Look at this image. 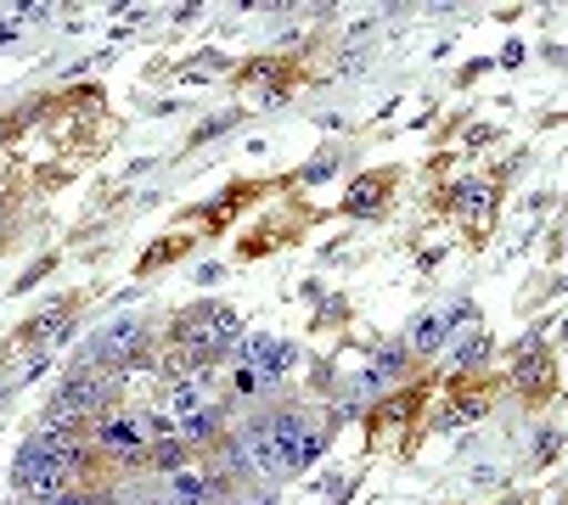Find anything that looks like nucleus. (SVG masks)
Returning a JSON list of instances; mask_svg holds the SVG:
<instances>
[{
  "instance_id": "obj_16",
  "label": "nucleus",
  "mask_w": 568,
  "mask_h": 505,
  "mask_svg": "<svg viewBox=\"0 0 568 505\" xmlns=\"http://www.w3.org/2000/svg\"><path fill=\"white\" fill-rule=\"evenodd\" d=\"M186 461H192V444L175 439V433H170V439H152V450H146V466H152V472H170V477L186 472Z\"/></svg>"
},
{
  "instance_id": "obj_23",
  "label": "nucleus",
  "mask_w": 568,
  "mask_h": 505,
  "mask_svg": "<svg viewBox=\"0 0 568 505\" xmlns=\"http://www.w3.org/2000/svg\"><path fill=\"white\" fill-rule=\"evenodd\" d=\"M0 225H7V192H0Z\"/></svg>"
},
{
  "instance_id": "obj_21",
  "label": "nucleus",
  "mask_w": 568,
  "mask_h": 505,
  "mask_svg": "<svg viewBox=\"0 0 568 505\" xmlns=\"http://www.w3.org/2000/svg\"><path fill=\"white\" fill-rule=\"evenodd\" d=\"M23 124H29V113H23V118H7V124H0V141H12V135H18Z\"/></svg>"
},
{
  "instance_id": "obj_11",
  "label": "nucleus",
  "mask_w": 568,
  "mask_h": 505,
  "mask_svg": "<svg viewBox=\"0 0 568 505\" xmlns=\"http://www.w3.org/2000/svg\"><path fill=\"white\" fill-rule=\"evenodd\" d=\"M399 186V168H372V175H361L355 186H349V197H344V214H355V219H366V214H377L383 203H388V192Z\"/></svg>"
},
{
  "instance_id": "obj_13",
  "label": "nucleus",
  "mask_w": 568,
  "mask_h": 505,
  "mask_svg": "<svg viewBox=\"0 0 568 505\" xmlns=\"http://www.w3.org/2000/svg\"><path fill=\"white\" fill-rule=\"evenodd\" d=\"M456 326H450V315L445 309H434V315H423L417 326H412V337H405V349H412V360H428V354H439L445 349V337H450Z\"/></svg>"
},
{
  "instance_id": "obj_19",
  "label": "nucleus",
  "mask_w": 568,
  "mask_h": 505,
  "mask_svg": "<svg viewBox=\"0 0 568 505\" xmlns=\"http://www.w3.org/2000/svg\"><path fill=\"white\" fill-rule=\"evenodd\" d=\"M557 455H562V433L551 427L546 439H535V466H557Z\"/></svg>"
},
{
  "instance_id": "obj_12",
  "label": "nucleus",
  "mask_w": 568,
  "mask_h": 505,
  "mask_svg": "<svg viewBox=\"0 0 568 505\" xmlns=\"http://www.w3.org/2000/svg\"><path fill=\"white\" fill-rule=\"evenodd\" d=\"M417 410H423V388L399 393V399H383V404L372 410V427H366V433H372V444H383V433H388V427H405V421H412Z\"/></svg>"
},
{
  "instance_id": "obj_5",
  "label": "nucleus",
  "mask_w": 568,
  "mask_h": 505,
  "mask_svg": "<svg viewBox=\"0 0 568 505\" xmlns=\"http://www.w3.org/2000/svg\"><path fill=\"white\" fill-rule=\"evenodd\" d=\"M68 477H73V466L45 444V439H34V444H23V455H18V466H12V483H18V494H29L34 505L40 499H51V494H62L68 488Z\"/></svg>"
},
{
  "instance_id": "obj_2",
  "label": "nucleus",
  "mask_w": 568,
  "mask_h": 505,
  "mask_svg": "<svg viewBox=\"0 0 568 505\" xmlns=\"http://www.w3.org/2000/svg\"><path fill=\"white\" fill-rule=\"evenodd\" d=\"M265 444H276V455L287 461V472H304L321 450H327V421H315L304 404H276L265 410V421L254 427Z\"/></svg>"
},
{
  "instance_id": "obj_22",
  "label": "nucleus",
  "mask_w": 568,
  "mask_h": 505,
  "mask_svg": "<svg viewBox=\"0 0 568 505\" xmlns=\"http://www.w3.org/2000/svg\"><path fill=\"white\" fill-rule=\"evenodd\" d=\"M501 505H535V499H529V494H513V499H501Z\"/></svg>"
},
{
  "instance_id": "obj_17",
  "label": "nucleus",
  "mask_w": 568,
  "mask_h": 505,
  "mask_svg": "<svg viewBox=\"0 0 568 505\" xmlns=\"http://www.w3.org/2000/svg\"><path fill=\"white\" fill-rule=\"evenodd\" d=\"M412 365H417V360H412V349H405V343H388V349L372 360V371H366V377H372L377 388H388V382H399Z\"/></svg>"
},
{
  "instance_id": "obj_3",
  "label": "nucleus",
  "mask_w": 568,
  "mask_h": 505,
  "mask_svg": "<svg viewBox=\"0 0 568 505\" xmlns=\"http://www.w3.org/2000/svg\"><path fill=\"white\" fill-rule=\"evenodd\" d=\"M236 337H242V331H236V315H231L225 303H197V309L175 315V326H170V343H175L192 365L220 360Z\"/></svg>"
},
{
  "instance_id": "obj_14",
  "label": "nucleus",
  "mask_w": 568,
  "mask_h": 505,
  "mask_svg": "<svg viewBox=\"0 0 568 505\" xmlns=\"http://www.w3.org/2000/svg\"><path fill=\"white\" fill-rule=\"evenodd\" d=\"M220 427H225V410H220V404H203V410H192V415L175 421V439H186V444L197 450V444H209Z\"/></svg>"
},
{
  "instance_id": "obj_20",
  "label": "nucleus",
  "mask_w": 568,
  "mask_h": 505,
  "mask_svg": "<svg viewBox=\"0 0 568 505\" xmlns=\"http://www.w3.org/2000/svg\"><path fill=\"white\" fill-rule=\"evenodd\" d=\"M40 505H102L97 494H79V488H62V494H51V499H40Z\"/></svg>"
},
{
  "instance_id": "obj_18",
  "label": "nucleus",
  "mask_w": 568,
  "mask_h": 505,
  "mask_svg": "<svg viewBox=\"0 0 568 505\" xmlns=\"http://www.w3.org/2000/svg\"><path fill=\"white\" fill-rule=\"evenodd\" d=\"M192 241H197V236H192V230H175V236H170V241H158V247H152V252H146V259H141V270H146V276H152V270H158V265H170V259H175V252H186V247H192Z\"/></svg>"
},
{
  "instance_id": "obj_6",
  "label": "nucleus",
  "mask_w": 568,
  "mask_h": 505,
  "mask_svg": "<svg viewBox=\"0 0 568 505\" xmlns=\"http://www.w3.org/2000/svg\"><path fill=\"white\" fill-rule=\"evenodd\" d=\"M513 388L524 393V404L529 410H540L551 393H557V360H551V349L540 343V331L535 337H524V343H518V360H513Z\"/></svg>"
},
{
  "instance_id": "obj_9",
  "label": "nucleus",
  "mask_w": 568,
  "mask_h": 505,
  "mask_svg": "<svg viewBox=\"0 0 568 505\" xmlns=\"http://www.w3.org/2000/svg\"><path fill=\"white\" fill-rule=\"evenodd\" d=\"M496 186H484V181H462V186H450V197L439 203L445 214H456L462 225H473V230H484V219L496 214Z\"/></svg>"
},
{
  "instance_id": "obj_1",
  "label": "nucleus",
  "mask_w": 568,
  "mask_h": 505,
  "mask_svg": "<svg viewBox=\"0 0 568 505\" xmlns=\"http://www.w3.org/2000/svg\"><path fill=\"white\" fill-rule=\"evenodd\" d=\"M113 404H119V371L85 365V371H73L57 388V399L45 404V427L40 433H91V415L102 421Z\"/></svg>"
},
{
  "instance_id": "obj_10",
  "label": "nucleus",
  "mask_w": 568,
  "mask_h": 505,
  "mask_svg": "<svg viewBox=\"0 0 568 505\" xmlns=\"http://www.w3.org/2000/svg\"><path fill=\"white\" fill-rule=\"evenodd\" d=\"M293 365V349L282 343V337H242V371H254L265 388Z\"/></svg>"
},
{
  "instance_id": "obj_8",
  "label": "nucleus",
  "mask_w": 568,
  "mask_h": 505,
  "mask_svg": "<svg viewBox=\"0 0 568 505\" xmlns=\"http://www.w3.org/2000/svg\"><path fill=\"white\" fill-rule=\"evenodd\" d=\"M490 404H496V377H456L445 399V427H473Z\"/></svg>"
},
{
  "instance_id": "obj_4",
  "label": "nucleus",
  "mask_w": 568,
  "mask_h": 505,
  "mask_svg": "<svg viewBox=\"0 0 568 505\" xmlns=\"http://www.w3.org/2000/svg\"><path fill=\"white\" fill-rule=\"evenodd\" d=\"M91 450L108 461V466H119V472H130V466H146V450H152V439H158V427L146 415H130V410H108L102 421H91Z\"/></svg>"
},
{
  "instance_id": "obj_7",
  "label": "nucleus",
  "mask_w": 568,
  "mask_h": 505,
  "mask_svg": "<svg viewBox=\"0 0 568 505\" xmlns=\"http://www.w3.org/2000/svg\"><path fill=\"white\" fill-rule=\"evenodd\" d=\"M141 349H146V326H141V320H113V326H102V331L91 337L85 365H97V371H124V365H135Z\"/></svg>"
},
{
  "instance_id": "obj_15",
  "label": "nucleus",
  "mask_w": 568,
  "mask_h": 505,
  "mask_svg": "<svg viewBox=\"0 0 568 505\" xmlns=\"http://www.w3.org/2000/svg\"><path fill=\"white\" fill-rule=\"evenodd\" d=\"M68 320H73V298H62L57 309L34 315V320H29V331H23V343H57V337L68 331Z\"/></svg>"
}]
</instances>
